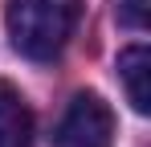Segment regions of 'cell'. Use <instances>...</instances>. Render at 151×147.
<instances>
[{"label": "cell", "mask_w": 151, "mask_h": 147, "mask_svg": "<svg viewBox=\"0 0 151 147\" xmlns=\"http://www.w3.org/2000/svg\"><path fill=\"white\" fill-rule=\"evenodd\" d=\"M82 0H8V37L29 61H53L74 37Z\"/></svg>", "instance_id": "obj_1"}, {"label": "cell", "mask_w": 151, "mask_h": 147, "mask_svg": "<svg viewBox=\"0 0 151 147\" xmlns=\"http://www.w3.org/2000/svg\"><path fill=\"white\" fill-rule=\"evenodd\" d=\"M57 147H110L114 143V115L98 94H74L65 115L53 131Z\"/></svg>", "instance_id": "obj_2"}, {"label": "cell", "mask_w": 151, "mask_h": 147, "mask_svg": "<svg viewBox=\"0 0 151 147\" xmlns=\"http://www.w3.org/2000/svg\"><path fill=\"white\" fill-rule=\"evenodd\" d=\"M0 147H33V110L12 82H0Z\"/></svg>", "instance_id": "obj_3"}, {"label": "cell", "mask_w": 151, "mask_h": 147, "mask_svg": "<svg viewBox=\"0 0 151 147\" xmlns=\"http://www.w3.org/2000/svg\"><path fill=\"white\" fill-rule=\"evenodd\" d=\"M119 78H123V90H127V102L139 110V115H147L151 110V53L147 45H131L119 53Z\"/></svg>", "instance_id": "obj_4"}, {"label": "cell", "mask_w": 151, "mask_h": 147, "mask_svg": "<svg viewBox=\"0 0 151 147\" xmlns=\"http://www.w3.org/2000/svg\"><path fill=\"white\" fill-rule=\"evenodd\" d=\"M119 17L131 29H143L147 24V0H119Z\"/></svg>", "instance_id": "obj_5"}]
</instances>
